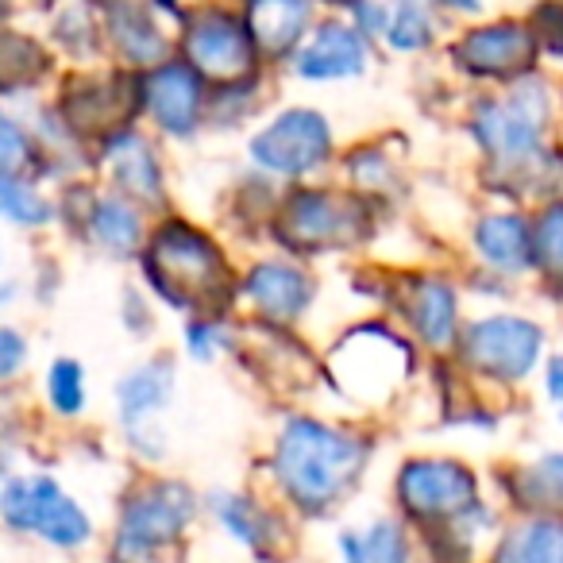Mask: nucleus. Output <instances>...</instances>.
<instances>
[{"label":"nucleus","instance_id":"obj_14","mask_svg":"<svg viewBox=\"0 0 563 563\" xmlns=\"http://www.w3.org/2000/svg\"><path fill=\"white\" fill-rule=\"evenodd\" d=\"M298 70L306 74V78H347V74H360L363 70L360 35L340 24L321 27V35L301 51Z\"/></svg>","mask_w":563,"mask_h":563},{"label":"nucleus","instance_id":"obj_22","mask_svg":"<svg viewBox=\"0 0 563 563\" xmlns=\"http://www.w3.org/2000/svg\"><path fill=\"white\" fill-rule=\"evenodd\" d=\"M93 232L101 243H109L112 251H128L140 243V217L128 201L120 197H109V201L97 205L93 212Z\"/></svg>","mask_w":563,"mask_h":563},{"label":"nucleus","instance_id":"obj_6","mask_svg":"<svg viewBox=\"0 0 563 563\" xmlns=\"http://www.w3.org/2000/svg\"><path fill=\"white\" fill-rule=\"evenodd\" d=\"M189 494L181 486H158V490L135 498L124 509V521H120V552L128 555H151L163 544H170L189 521Z\"/></svg>","mask_w":563,"mask_h":563},{"label":"nucleus","instance_id":"obj_18","mask_svg":"<svg viewBox=\"0 0 563 563\" xmlns=\"http://www.w3.org/2000/svg\"><path fill=\"white\" fill-rule=\"evenodd\" d=\"M170 394V375L166 367H143V371H132L124 383L117 386V398H120V417L128 424H140L147 413H155L158 406L166 401Z\"/></svg>","mask_w":563,"mask_h":563},{"label":"nucleus","instance_id":"obj_30","mask_svg":"<svg viewBox=\"0 0 563 563\" xmlns=\"http://www.w3.org/2000/svg\"><path fill=\"white\" fill-rule=\"evenodd\" d=\"M0 140H4V174H16V166L24 163V140H20L16 124L12 120H4V128H0Z\"/></svg>","mask_w":563,"mask_h":563},{"label":"nucleus","instance_id":"obj_33","mask_svg":"<svg viewBox=\"0 0 563 563\" xmlns=\"http://www.w3.org/2000/svg\"><path fill=\"white\" fill-rule=\"evenodd\" d=\"M548 394L563 398V360H552V367H548Z\"/></svg>","mask_w":563,"mask_h":563},{"label":"nucleus","instance_id":"obj_27","mask_svg":"<svg viewBox=\"0 0 563 563\" xmlns=\"http://www.w3.org/2000/svg\"><path fill=\"white\" fill-rule=\"evenodd\" d=\"M386 35H390V43L398 51H417V47H424V43H429L432 27H429V20H424V12L417 9V4H401L398 16H394V24L386 27Z\"/></svg>","mask_w":563,"mask_h":563},{"label":"nucleus","instance_id":"obj_15","mask_svg":"<svg viewBox=\"0 0 563 563\" xmlns=\"http://www.w3.org/2000/svg\"><path fill=\"white\" fill-rule=\"evenodd\" d=\"M478 251L498 271H521L529 263V232L517 217H486L475 232Z\"/></svg>","mask_w":563,"mask_h":563},{"label":"nucleus","instance_id":"obj_28","mask_svg":"<svg viewBox=\"0 0 563 563\" xmlns=\"http://www.w3.org/2000/svg\"><path fill=\"white\" fill-rule=\"evenodd\" d=\"M537 251L544 258V266L563 278V205L548 209V217L540 220V240H537Z\"/></svg>","mask_w":563,"mask_h":563},{"label":"nucleus","instance_id":"obj_19","mask_svg":"<svg viewBox=\"0 0 563 563\" xmlns=\"http://www.w3.org/2000/svg\"><path fill=\"white\" fill-rule=\"evenodd\" d=\"M347 563H406V537L394 521H378L363 532L340 537Z\"/></svg>","mask_w":563,"mask_h":563},{"label":"nucleus","instance_id":"obj_10","mask_svg":"<svg viewBox=\"0 0 563 563\" xmlns=\"http://www.w3.org/2000/svg\"><path fill=\"white\" fill-rule=\"evenodd\" d=\"M455 55L475 74H514L532 63V32L517 24L483 27L467 43H460Z\"/></svg>","mask_w":563,"mask_h":563},{"label":"nucleus","instance_id":"obj_29","mask_svg":"<svg viewBox=\"0 0 563 563\" xmlns=\"http://www.w3.org/2000/svg\"><path fill=\"white\" fill-rule=\"evenodd\" d=\"M529 486L540 494V501H563V455H548L532 467Z\"/></svg>","mask_w":563,"mask_h":563},{"label":"nucleus","instance_id":"obj_13","mask_svg":"<svg viewBox=\"0 0 563 563\" xmlns=\"http://www.w3.org/2000/svg\"><path fill=\"white\" fill-rule=\"evenodd\" d=\"M309 24L306 0H251L247 9V32L255 43H263L271 55L290 51L301 40Z\"/></svg>","mask_w":563,"mask_h":563},{"label":"nucleus","instance_id":"obj_4","mask_svg":"<svg viewBox=\"0 0 563 563\" xmlns=\"http://www.w3.org/2000/svg\"><path fill=\"white\" fill-rule=\"evenodd\" d=\"M251 155L258 166L278 174H301L329 155V124L317 112L290 109L282 112L266 132L255 135Z\"/></svg>","mask_w":563,"mask_h":563},{"label":"nucleus","instance_id":"obj_34","mask_svg":"<svg viewBox=\"0 0 563 563\" xmlns=\"http://www.w3.org/2000/svg\"><path fill=\"white\" fill-rule=\"evenodd\" d=\"M444 9H478V0H437Z\"/></svg>","mask_w":563,"mask_h":563},{"label":"nucleus","instance_id":"obj_12","mask_svg":"<svg viewBox=\"0 0 563 563\" xmlns=\"http://www.w3.org/2000/svg\"><path fill=\"white\" fill-rule=\"evenodd\" d=\"M247 298L255 301L266 317H274V321H294L309 301V282L301 278L294 266L263 263L251 271Z\"/></svg>","mask_w":563,"mask_h":563},{"label":"nucleus","instance_id":"obj_7","mask_svg":"<svg viewBox=\"0 0 563 563\" xmlns=\"http://www.w3.org/2000/svg\"><path fill=\"white\" fill-rule=\"evenodd\" d=\"M467 352L486 375L525 378L540 355V332L537 324L517 321V317H490L471 329Z\"/></svg>","mask_w":563,"mask_h":563},{"label":"nucleus","instance_id":"obj_20","mask_svg":"<svg viewBox=\"0 0 563 563\" xmlns=\"http://www.w3.org/2000/svg\"><path fill=\"white\" fill-rule=\"evenodd\" d=\"M290 232L298 235V243H324V240H336L344 220H340V209L329 201V197H298V205L290 209L286 217Z\"/></svg>","mask_w":563,"mask_h":563},{"label":"nucleus","instance_id":"obj_24","mask_svg":"<svg viewBox=\"0 0 563 563\" xmlns=\"http://www.w3.org/2000/svg\"><path fill=\"white\" fill-rule=\"evenodd\" d=\"M112 32H117L120 51H124L128 58H135V63H151L155 55H163L158 32L143 16H135V12H128V9L117 12V16H112Z\"/></svg>","mask_w":563,"mask_h":563},{"label":"nucleus","instance_id":"obj_23","mask_svg":"<svg viewBox=\"0 0 563 563\" xmlns=\"http://www.w3.org/2000/svg\"><path fill=\"white\" fill-rule=\"evenodd\" d=\"M212 506L220 509V521L232 529V537H240L243 544H251V548L266 544V537H271V521H266V514L258 506H251L247 498H232V494H224V498L212 501Z\"/></svg>","mask_w":563,"mask_h":563},{"label":"nucleus","instance_id":"obj_11","mask_svg":"<svg viewBox=\"0 0 563 563\" xmlns=\"http://www.w3.org/2000/svg\"><path fill=\"white\" fill-rule=\"evenodd\" d=\"M147 104L151 117L166 128V132L181 135L197 124V109H201V86H197L194 70L186 66H163L151 74L147 81Z\"/></svg>","mask_w":563,"mask_h":563},{"label":"nucleus","instance_id":"obj_3","mask_svg":"<svg viewBox=\"0 0 563 563\" xmlns=\"http://www.w3.org/2000/svg\"><path fill=\"white\" fill-rule=\"evenodd\" d=\"M151 278L170 294L174 301H197L201 294H212L220 278V255L209 240H201L189 228L174 224L151 247Z\"/></svg>","mask_w":563,"mask_h":563},{"label":"nucleus","instance_id":"obj_25","mask_svg":"<svg viewBox=\"0 0 563 563\" xmlns=\"http://www.w3.org/2000/svg\"><path fill=\"white\" fill-rule=\"evenodd\" d=\"M0 205H4V217L16 220V224H47L51 220V205L43 201L32 186L16 181V174H4V194H0Z\"/></svg>","mask_w":563,"mask_h":563},{"label":"nucleus","instance_id":"obj_17","mask_svg":"<svg viewBox=\"0 0 563 563\" xmlns=\"http://www.w3.org/2000/svg\"><path fill=\"white\" fill-rule=\"evenodd\" d=\"M409 317H413L417 332H421L429 344H448L455 332V298L448 286H440V282H424L421 290H417V298L409 301Z\"/></svg>","mask_w":563,"mask_h":563},{"label":"nucleus","instance_id":"obj_9","mask_svg":"<svg viewBox=\"0 0 563 563\" xmlns=\"http://www.w3.org/2000/svg\"><path fill=\"white\" fill-rule=\"evenodd\" d=\"M189 58L201 66L205 74L220 81H232L247 74L251 66V32L224 16H201L189 27Z\"/></svg>","mask_w":563,"mask_h":563},{"label":"nucleus","instance_id":"obj_26","mask_svg":"<svg viewBox=\"0 0 563 563\" xmlns=\"http://www.w3.org/2000/svg\"><path fill=\"white\" fill-rule=\"evenodd\" d=\"M51 401L58 413H78L86 401V386H81V367L70 360H58L51 367Z\"/></svg>","mask_w":563,"mask_h":563},{"label":"nucleus","instance_id":"obj_2","mask_svg":"<svg viewBox=\"0 0 563 563\" xmlns=\"http://www.w3.org/2000/svg\"><path fill=\"white\" fill-rule=\"evenodd\" d=\"M4 517L12 529L40 532L58 548H74L89 540L86 514L51 478H12L4 490Z\"/></svg>","mask_w":563,"mask_h":563},{"label":"nucleus","instance_id":"obj_21","mask_svg":"<svg viewBox=\"0 0 563 563\" xmlns=\"http://www.w3.org/2000/svg\"><path fill=\"white\" fill-rule=\"evenodd\" d=\"M112 166H117V178L124 189H132L140 197H158V170L151 151L143 147V140H135V135L120 140L117 151H112Z\"/></svg>","mask_w":563,"mask_h":563},{"label":"nucleus","instance_id":"obj_16","mask_svg":"<svg viewBox=\"0 0 563 563\" xmlns=\"http://www.w3.org/2000/svg\"><path fill=\"white\" fill-rule=\"evenodd\" d=\"M494 563H563V521H537L509 532Z\"/></svg>","mask_w":563,"mask_h":563},{"label":"nucleus","instance_id":"obj_1","mask_svg":"<svg viewBox=\"0 0 563 563\" xmlns=\"http://www.w3.org/2000/svg\"><path fill=\"white\" fill-rule=\"evenodd\" d=\"M278 478L294 501L321 509L352 486L363 467V444L317 421H294L278 437Z\"/></svg>","mask_w":563,"mask_h":563},{"label":"nucleus","instance_id":"obj_8","mask_svg":"<svg viewBox=\"0 0 563 563\" xmlns=\"http://www.w3.org/2000/svg\"><path fill=\"white\" fill-rule=\"evenodd\" d=\"M540 117H544L540 89H529V93L521 89L509 104H486L478 117V135L494 155H501L506 163H521L540 143Z\"/></svg>","mask_w":563,"mask_h":563},{"label":"nucleus","instance_id":"obj_32","mask_svg":"<svg viewBox=\"0 0 563 563\" xmlns=\"http://www.w3.org/2000/svg\"><path fill=\"white\" fill-rule=\"evenodd\" d=\"M212 340H220V332H217V329H209V332L194 329V352H197V355H212V352H217V347H212Z\"/></svg>","mask_w":563,"mask_h":563},{"label":"nucleus","instance_id":"obj_31","mask_svg":"<svg viewBox=\"0 0 563 563\" xmlns=\"http://www.w3.org/2000/svg\"><path fill=\"white\" fill-rule=\"evenodd\" d=\"M0 347H4V363H0V371H4V375H12V371H16V363H20V355H24L20 336H16V332H4V336H0Z\"/></svg>","mask_w":563,"mask_h":563},{"label":"nucleus","instance_id":"obj_5","mask_svg":"<svg viewBox=\"0 0 563 563\" xmlns=\"http://www.w3.org/2000/svg\"><path fill=\"white\" fill-rule=\"evenodd\" d=\"M398 490L417 517H455L475 509V478L448 460L409 463L398 478Z\"/></svg>","mask_w":563,"mask_h":563}]
</instances>
